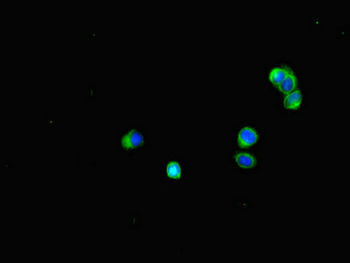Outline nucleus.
Segmentation results:
<instances>
[{
    "instance_id": "obj_1",
    "label": "nucleus",
    "mask_w": 350,
    "mask_h": 263,
    "mask_svg": "<svg viewBox=\"0 0 350 263\" xmlns=\"http://www.w3.org/2000/svg\"><path fill=\"white\" fill-rule=\"evenodd\" d=\"M116 141L120 157L128 161L154 147V141L148 128L142 125H128L118 129Z\"/></svg>"
},
{
    "instance_id": "obj_2",
    "label": "nucleus",
    "mask_w": 350,
    "mask_h": 263,
    "mask_svg": "<svg viewBox=\"0 0 350 263\" xmlns=\"http://www.w3.org/2000/svg\"><path fill=\"white\" fill-rule=\"evenodd\" d=\"M267 143V131L260 120H240L232 129V146L244 150H261Z\"/></svg>"
},
{
    "instance_id": "obj_3",
    "label": "nucleus",
    "mask_w": 350,
    "mask_h": 263,
    "mask_svg": "<svg viewBox=\"0 0 350 263\" xmlns=\"http://www.w3.org/2000/svg\"><path fill=\"white\" fill-rule=\"evenodd\" d=\"M226 162L234 173L241 176L253 175L262 170L261 150H244L228 148L226 150Z\"/></svg>"
},
{
    "instance_id": "obj_4",
    "label": "nucleus",
    "mask_w": 350,
    "mask_h": 263,
    "mask_svg": "<svg viewBox=\"0 0 350 263\" xmlns=\"http://www.w3.org/2000/svg\"><path fill=\"white\" fill-rule=\"evenodd\" d=\"M309 88H300L275 100V107L282 117L297 119L303 117L309 107Z\"/></svg>"
},
{
    "instance_id": "obj_5",
    "label": "nucleus",
    "mask_w": 350,
    "mask_h": 263,
    "mask_svg": "<svg viewBox=\"0 0 350 263\" xmlns=\"http://www.w3.org/2000/svg\"><path fill=\"white\" fill-rule=\"evenodd\" d=\"M190 176V170L187 159L181 154L165 156L160 163L159 178L163 185L181 184L187 182Z\"/></svg>"
},
{
    "instance_id": "obj_6",
    "label": "nucleus",
    "mask_w": 350,
    "mask_h": 263,
    "mask_svg": "<svg viewBox=\"0 0 350 263\" xmlns=\"http://www.w3.org/2000/svg\"><path fill=\"white\" fill-rule=\"evenodd\" d=\"M298 67L292 60L286 57L275 59L263 66L262 82L271 94L283 83L288 75Z\"/></svg>"
},
{
    "instance_id": "obj_7",
    "label": "nucleus",
    "mask_w": 350,
    "mask_h": 263,
    "mask_svg": "<svg viewBox=\"0 0 350 263\" xmlns=\"http://www.w3.org/2000/svg\"><path fill=\"white\" fill-rule=\"evenodd\" d=\"M306 86L305 82V76H304V71L298 66L295 70L288 75L283 83L278 86V89L272 94V97L274 100H278L284 95L291 94L294 91H297L300 88Z\"/></svg>"
},
{
    "instance_id": "obj_8",
    "label": "nucleus",
    "mask_w": 350,
    "mask_h": 263,
    "mask_svg": "<svg viewBox=\"0 0 350 263\" xmlns=\"http://www.w3.org/2000/svg\"><path fill=\"white\" fill-rule=\"evenodd\" d=\"M328 21L321 14L312 15L309 18V29L315 33L324 32L327 29Z\"/></svg>"
},
{
    "instance_id": "obj_9",
    "label": "nucleus",
    "mask_w": 350,
    "mask_h": 263,
    "mask_svg": "<svg viewBox=\"0 0 350 263\" xmlns=\"http://www.w3.org/2000/svg\"><path fill=\"white\" fill-rule=\"evenodd\" d=\"M336 38L338 40H347L349 38V25L343 24L342 26L337 27L336 29Z\"/></svg>"
},
{
    "instance_id": "obj_10",
    "label": "nucleus",
    "mask_w": 350,
    "mask_h": 263,
    "mask_svg": "<svg viewBox=\"0 0 350 263\" xmlns=\"http://www.w3.org/2000/svg\"><path fill=\"white\" fill-rule=\"evenodd\" d=\"M234 204H237L238 206H234L239 208L240 210H251L250 208H252V206L249 200L245 199V197H235Z\"/></svg>"
}]
</instances>
